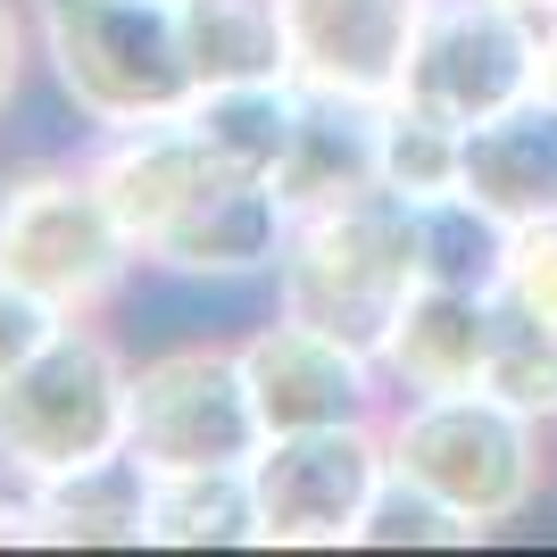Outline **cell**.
Wrapping results in <instances>:
<instances>
[{
  "mask_svg": "<svg viewBox=\"0 0 557 557\" xmlns=\"http://www.w3.org/2000/svg\"><path fill=\"white\" fill-rule=\"evenodd\" d=\"M417 283H424V225H417V200H399L392 184L300 209L275 258L283 317L367 349V358L383 349V333H392V317L408 308Z\"/></svg>",
  "mask_w": 557,
  "mask_h": 557,
  "instance_id": "cell-1",
  "label": "cell"
},
{
  "mask_svg": "<svg viewBox=\"0 0 557 557\" xmlns=\"http://www.w3.org/2000/svg\"><path fill=\"white\" fill-rule=\"evenodd\" d=\"M34 50L92 134L184 116L200 92L175 0H34Z\"/></svg>",
  "mask_w": 557,
  "mask_h": 557,
  "instance_id": "cell-2",
  "label": "cell"
},
{
  "mask_svg": "<svg viewBox=\"0 0 557 557\" xmlns=\"http://www.w3.org/2000/svg\"><path fill=\"white\" fill-rule=\"evenodd\" d=\"M134 275L141 250L100 200L84 150L0 166V283L50 300L59 317H100Z\"/></svg>",
  "mask_w": 557,
  "mask_h": 557,
  "instance_id": "cell-3",
  "label": "cell"
},
{
  "mask_svg": "<svg viewBox=\"0 0 557 557\" xmlns=\"http://www.w3.org/2000/svg\"><path fill=\"white\" fill-rule=\"evenodd\" d=\"M549 424L508 408L499 392H442V399H392L383 408V449H392V474L424 483L433 499H449L458 516H474L483 533L499 524H524L549 483V449H541Z\"/></svg>",
  "mask_w": 557,
  "mask_h": 557,
  "instance_id": "cell-4",
  "label": "cell"
},
{
  "mask_svg": "<svg viewBox=\"0 0 557 557\" xmlns=\"http://www.w3.org/2000/svg\"><path fill=\"white\" fill-rule=\"evenodd\" d=\"M125 392H134L125 342L100 317H67L0 383V474L50 483L67 466L125 449Z\"/></svg>",
  "mask_w": 557,
  "mask_h": 557,
  "instance_id": "cell-5",
  "label": "cell"
},
{
  "mask_svg": "<svg viewBox=\"0 0 557 557\" xmlns=\"http://www.w3.org/2000/svg\"><path fill=\"white\" fill-rule=\"evenodd\" d=\"M267 424H258L250 374L233 342H175L134 358V392H125V449L150 474H184V466H250Z\"/></svg>",
  "mask_w": 557,
  "mask_h": 557,
  "instance_id": "cell-6",
  "label": "cell"
},
{
  "mask_svg": "<svg viewBox=\"0 0 557 557\" xmlns=\"http://www.w3.org/2000/svg\"><path fill=\"white\" fill-rule=\"evenodd\" d=\"M383 474H392L383 417L267 433L250 458L258 549H358V524H367Z\"/></svg>",
  "mask_w": 557,
  "mask_h": 557,
  "instance_id": "cell-7",
  "label": "cell"
},
{
  "mask_svg": "<svg viewBox=\"0 0 557 557\" xmlns=\"http://www.w3.org/2000/svg\"><path fill=\"white\" fill-rule=\"evenodd\" d=\"M524 92H541V17H524L516 0H424L392 100L466 134Z\"/></svg>",
  "mask_w": 557,
  "mask_h": 557,
  "instance_id": "cell-8",
  "label": "cell"
},
{
  "mask_svg": "<svg viewBox=\"0 0 557 557\" xmlns=\"http://www.w3.org/2000/svg\"><path fill=\"white\" fill-rule=\"evenodd\" d=\"M242 374H250L258 424L267 433H308V424H367L392 408V383L367 349L333 342V333L300 325V317H267V325L242 333Z\"/></svg>",
  "mask_w": 557,
  "mask_h": 557,
  "instance_id": "cell-9",
  "label": "cell"
},
{
  "mask_svg": "<svg viewBox=\"0 0 557 557\" xmlns=\"http://www.w3.org/2000/svg\"><path fill=\"white\" fill-rule=\"evenodd\" d=\"M84 166H92L100 200L116 209V225L134 233V250H150L200 191L225 184V166L209 159V141L191 134L184 116H150V125L92 134V141H84Z\"/></svg>",
  "mask_w": 557,
  "mask_h": 557,
  "instance_id": "cell-10",
  "label": "cell"
},
{
  "mask_svg": "<svg viewBox=\"0 0 557 557\" xmlns=\"http://www.w3.org/2000/svg\"><path fill=\"white\" fill-rule=\"evenodd\" d=\"M424 0H283L292 25V84L349 100H392Z\"/></svg>",
  "mask_w": 557,
  "mask_h": 557,
  "instance_id": "cell-11",
  "label": "cell"
},
{
  "mask_svg": "<svg viewBox=\"0 0 557 557\" xmlns=\"http://www.w3.org/2000/svg\"><path fill=\"white\" fill-rule=\"evenodd\" d=\"M283 233H292L283 191L258 184V175H225L141 250V267L175 283H258V275H275Z\"/></svg>",
  "mask_w": 557,
  "mask_h": 557,
  "instance_id": "cell-12",
  "label": "cell"
},
{
  "mask_svg": "<svg viewBox=\"0 0 557 557\" xmlns=\"http://www.w3.org/2000/svg\"><path fill=\"white\" fill-rule=\"evenodd\" d=\"M491 292H458V283H417L408 308L392 317L374 367L392 383V399H442V392H474L491 358Z\"/></svg>",
  "mask_w": 557,
  "mask_h": 557,
  "instance_id": "cell-13",
  "label": "cell"
},
{
  "mask_svg": "<svg viewBox=\"0 0 557 557\" xmlns=\"http://www.w3.org/2000/svg\"><path fill=\"white\" fill-rule=\"evenodd\" d=\"M458 191L474 200V209H491L508 233L557 216V100L549 92H524L516 109L466 125Z\"/></svg>",
  "mask_w": 557,
  "mask_h": 557,
  "instance_id": "cell-14",
  "label": "cell"
},
{
  "mask_svg": "<svg viewBox=\"0 0 557 557\" xmlns=\"http://www.w3.org/2000/svg\"><path fill=\"white\" fill-rule=\"evenodd\" d=\"M383 184V100H349V92H317L300 84V125H292V150L275 166L283 209H325L349 191Z\"/></svg>",
  "mask_w": 557,
  "mask_h": 557,
  "instance_id": "cell-15",
  "label": "cell"
},
{
  "mask_svg": "<svg viewBox=\"0 0 557 557\" xmlns=\"http://www.w3.org/2000/svg\"><path fill=\"white\" fill-rule=\"evenodd\" d=\"M34 491V524H42V549H141V524H150V466L134 449H109L92 466H67Z\"/></svg>",
  "mask_w": 557,
  "mask_h": 557,
  "instance_id": "cell-16",
  "label": "cell"
},
{
  "mask_svg": "<svg viewBox=\"0 0 557 557\" xmlns=\"http://www.w3.org/2000/svg\"><path fill=\"white\" fill-rule=\"evenodd\" d=\"M184 125L209 141V159L225 175L275 184L283 150H292V125H300V84L292 75H275V84H209V92H191Z\"/></svg>",
  "mask_w": 557,
  "mask_h": 557,
  "instance_id": "cell-17",
  "label": "cell"
},
{
  "mask_svg": "<svg viewBox=\"0 0 557 557\" xmlns=\"http://www.w3.org/2000/svg\"><path fill=\"white\" fill-rule=\"evenodd\" d=\"M141 549H258L250 466H184L150 474V524Z\"/></svg>",
  "mask_w": 557,
  "mask_h": 557,
  "instance_id": "cell-18",
  "label": "cell"
},
{
  "mask_svg": "<svg viewBox=\"0 0 557 557\" xmlns=\"http://www.w3.org/2000/svg\"><path fill=\"white\" fill-rule=\"evenodd\" d=\"M184 17V50L200 92L209 84H275L292 75V25L283 0H175Z\"/></svg>",
  "mask_w": 557,
  "mask_h": 557,
  "instance_id": "cell-19",
  "label": "cell"
},
{
  "mask_svg": "<svg viewBox=\"0 0 557 557\" xmlns=\"http://www.w3.org/2000/svg\"><path fill=\"white\" fill-rule=\"evenodd\" d=\"M417 225H424V283L499 292V275H508V242H516V233L499 225L491 209H474L466 191H449V200H424Z\"/></svg>",
  "mask_w": 557,
  "mask_h": 557,
  "instance_id": "cell-20",
  "label": "cell"
},
{
  "mask_svg": "<svg viewBox=\"0 0 557 557\" xmlns=\"http://www.w3.org/2000/svg\"><path fill=\"white\" fill-rule=\"evenodd\" d=\"M491 300H499V292H491ZM483 392H499L508 408L557 424V325H541V317H524L516 300H499V317H491V358H483Z\"/></svg>",
  "mask_w": 557,
  "mask_h": 557,
  "instance_id": "cell-21",
  "label": "cell"
},
{
  "mask_svg": "<svg viewBox=\"0 0 557 557\" xmlns=\"http://www.w3.org/2000/svg\"><path fill=\"white\" fill-rule=\"evenodd\" d=\"M458 150H466L458 125L408 109V100H383V184L399 200H417V209L424 200H449L458 191Z\"/></svg>",
  "mask_w": 557,
  "mask_h": 557,
  "instance_id": "cell-22",
  "label": "cell"
},
{
  "mask_svg": "<svg viewBox=\"0 0 557 557\" xmlns=\"http://www.w3.org/2000/svg\"><path fill=\"white\" fill-rule=\"evenodd\" d=\"M474 541L491 533L474 516H458L449 499H433L424 483H408V474H383L367 524H358V549H474Z\"/></svg>",
  "mask_w": 557,
  "mask_h": 557,
  "instance_id": "cell-23",
  "label": "cell"
},
{
  "mask_svg": "<svg viewBox=\"0 0 557 557\" xmlns=\"http://www.w3.org/2000/svg\"><path fill=\"white\" fill-rule=\"evenodd\" d=\"M499 300H516L524 317L557 325V216H541V225H516V242H508V275H499Z\"/></svg>",
  "mask_w": 557,
  "mask_h": 557,
  "instance_id": "cell-24",
  "label": "cell"
},
{
  "mask_svg": "<svg viewBox=\"0 0 557 557\" xmlns=\"http://www.w3.org/2000/svg\"><path fill=\"white\" fill-rule=\"evenodd\" d=\"M59 325H67V317H59L50 300H34V292H17V283H0V383H9Z\"/></svg>",
  "mask_w": 557,
  "mask_h": 557,
  "instance_id": "cell-25",
  "label": "cell"
},
{
  "mask_svg": "<svg viewBox=\"0 0 557 557\" xmlns=\"http://www.w3.org/2000/svg\"><path fill=\"white\" fill-rule=\"evenodd\" d=\"M34 67H42V50H34V0H0V116L17 109Z\"/></svg>",
  "mask_w": 557,
  "mask_h": 557,
  "instance_id": "cell-26",
  "label": "cell"
},
{
  "mask_svg": "<svg viewBox=\"0 0 557 557\" xmlns=\"http://www.w3.org/2000/svg\"><path fill=\"white\" fill-rule=\"evenodd\" d=\"M541 92L557 100V9L541 17Z\"/></svg>",
  "mask_w": 557,
  "mask_h": 557,
  "instance_id": "cell-27",
  "label": "cell"
},
{
  "mask_svg": "<svg viewBox=\"0 0 557 557\" xmlns=\"http://www.w3.org/2000/svg\"><path fill=\"white\" fill-rule=\"evenodd\" d=\"M516 9H524V17H549V9H557V0H516Z\"/></svg>",
  "mask_w": 557,
  "mask_h": 557,
  "instance_id": "cell-28",
  "label": "cell"
}]
</instances>
